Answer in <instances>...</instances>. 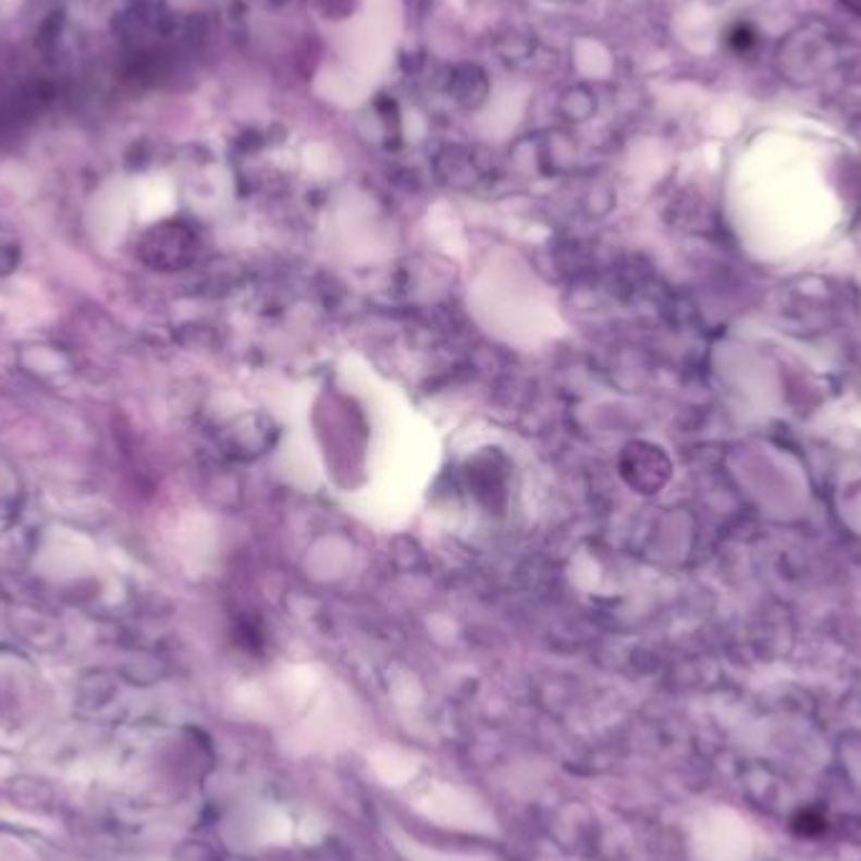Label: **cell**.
I'll return each mask as SVG.
<instances>
[{
	"label": "cell",
	"instance_id": "obj_1",
	"mask_svg": "<svg viewBox=\"0 0 861 861\" xmlns=\"http://www.w3.org/2000/svg\"><path fill=\"white\" fill-rule=\"evenodd\" d=\"M794 828L801 836H816V834L824 832V819H821L816 811H803V814L796 816Z\"/></svg>",
	"mask_w": 861,
	"mask_h": 861
}]
</instances>
